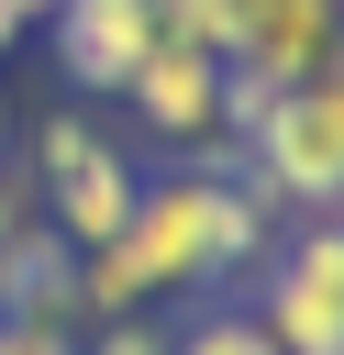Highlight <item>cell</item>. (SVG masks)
Listing matches in <instances>:
<instances>
[{"mask_svg":"<svg viewBox=\"0 0 344 355\" xmlns=\"http://www.w3.org/2000/svg\"><path fill=\"white\" fill-rule=\"evenodd\" d=\"M0 11H11V22H22V33H33V22H55V11H67V0H0Z\"/></svg>","mask_w":344,"mask_h":355,"instance_id":"4fadbf2b","label":"cell"},{"mask_svg":"<svg viewBox=\"0 0 344 355\" xmlns=\"http://www.w3.org/2000/svg\"><path fill=\"white\" fill-rule=\"evenodd\" d=\"M11 222H33V178H11V166H0V233H11Z\"/></svg>","mask_w":344,"mask_h":355,"instance_id":"7c38bea8","label":"cell"},{"mask_svg":"<svg viewBox=\"0 0 344 355\" xmlns=\"http://www.w3.org/2000/svg\"><path fill=\"white\" fill-rule=\"evenodd\" d=\"M233 22H244V0H155V33L200 44V55H233Z\"/></svg>","mask_w":344,"mask_h":355,"instance_id":"ba28073f","label":"cell"},{"mask_svg":"<svg viewBox=\"0 0 344 355\" xmlns=\"http://www.w3.org/2000/svg\"><path fill=\"white\" fill-rule=\"evenodd\" d=\"M122 111H133L155 144H178V155H200V166H233V144H222V55H200V44H166V33H155V55L122 78Z\"/></svg>","mask_w":344,"mask_h":355,"instance_id":"277c9868","label":"cell"},{"mask_svg":"<svg viewBox=\"0 0 344 355\" xmlns=\"http://www.w3.org/2000/svg\"><path fill=\"white\" fill-rule=\"evenodd\" d=\"M0 355H78V333H67V322H11V311H0Z\"/></svg>","mask_w":344,"mask_h":355,"instance_id":"8fae6325","label":"cell"},{"mask_svg":"<svg viewBox=\"0 0 344 355\" xmlns=\"http://www.w3.org/2000/svg\"><path fill=\"white\" fill-rule=\"evenodd\" d=\"M0 311H11V322H67V333H78V244H67L44 211L0 233Z\"/></svg>","mask_w":344,"mask_h":355,"instance_id":"52a82bcc","label":"cell"},{"mask_svg":"<svg viewBox=\"0 0 344 355\" xmlns=\"http://www.w3.org/2000/svg\"><path fill=\"white\" fill-rule=\"evenodd\" d=\"M78 355H166V333H155L144 311H111V322H89V333H78Z\"/></svg>","mask_w":344,"mask_h":355,"instance_id":"30bf717a","label":"cell"},{"mask_svg":"<svg viewBox=\"0 0 344 355\" xmlns=\"http://www.w3.org/2000/svg\"><path fill=\"white\" fill-rule=\"evenodd\" d=\"M44 33H55V67H67V89H100V100H122V78L155 55V0H67Z\"/></svg>","mask_w":344,"mask_h":355,"instance_id":"8992f818","label":"cell"},{"mask_svg":"<svg viewBox=\"0 0 344 355\" xmlns=\"http://www.w3.org/2000/svg\"><path fill=\"white\" fill-rule=\"evenodd\" d=\"M0 133H11V111H0Z\"/></svg>","mask_w":344,"mask_h":355,"instance_id":"5bb4252c","label":"cell"},{"mask_svg":"<svg viewBox=\"0 0 344 355\" xmlns=\"http://www.w3.org/2000/svg\"><path fill=\"white\" fill-rule=\"evenodd\" d=\"M233 166H244L277 211H300V222L344 211V67H322V78L277 89V100H266V122L233 144Z\"/></svg>","mask_w":344,"mask_h":355,"instance_id":"6da1fadb","label":"cell"},{"mask_svg":"<svg viewBox=\"0 0 344 355\" xmlns=\"http://www.w3.org/2000/svg\"><path fill=\"white\" fill-rule=\"evenodd\" d=\"M255 322L277 355H344V211L300 222L255 266Z\"/></svg>","mask_w":344,"mask_h":355,"instance_id":"3957f363","label":"cell"},{"mask_svg":"<svg viewBox=\"0 0 344 355\" xmlns=\"http://www.w3.org/2000/svg\"><path fill=\"white\" fill-rule=\"evenodd\" d=\"M222 67L266 78V89H300V78L344 67V0H244V33H233Z\"/></svg>","mask_w":344,"mask_h":355,"instance_id":"5b68a950","label":"cell"},{"mask_svg":"<svg viewBox=\"0 0 344 355\" xmlns=\"http://www.w3.org/2000/svg\"><path fill=\"white\" fill-rule=\"evenodd\" d=\"M166 355H277V344H266V322H255V311H233V300H222V311H200L189 333H166Z\"/></svg>","mask_w":344,"mask_h":355,"instance_id":"9c48e42d","label":"cell"},{"mask_svg":"<svg viewBox=\"0 0 344 355\" xmlns=\"http://www.w3.org/2000/svg\"><path fill=\"white\" fill-rule=\"evenodd\" d=\"M133 200H144V166L89 122V111H55L44 133H33V211L89 255V244H111L122 222H133Z\"/></svg>","mask_w":344,"mask_h":355,"instance_id":"7a4b0ae2","label":"cell"}]
</instances>
